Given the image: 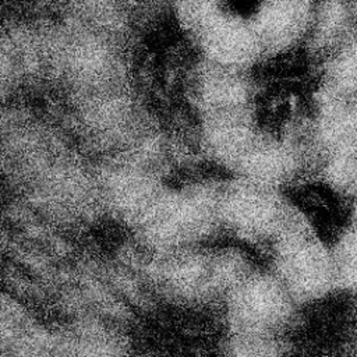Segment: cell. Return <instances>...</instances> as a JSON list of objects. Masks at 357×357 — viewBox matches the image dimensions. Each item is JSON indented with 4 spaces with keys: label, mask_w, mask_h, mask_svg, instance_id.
Masks as SVG:
<instances>
[{
    "label": "cell",
    "mask_w": 357,
    "mask_h": 357,
    "mask_svg": "<svg viewBox=\"0 0 357 357\" xmlns=\"http://www.w3.org/2000/svg\"><path fill=\"white\" fill-rule=\"evenodd\" d=\"M276 278L294 301H311L335 286L332 252L296 212L272 243Z\"/></svg>",
    "instance_id": "1"
},
{
    "label": "cell",
    "mask_w": 357,
    "mask_h": 357,
    "mask_svg": "<svg viewBox=\"0 0 357 357\" xmlns=\"http://www.w3.org/2000/svg\"><path fill=\"white\" fill-rule=\"evenodd\" d=\"M324 174L337 188L357 187V93L331 86L319 99L314 126Z\"/></svg>",
    "instance_id": "2"
},
{
    "label": "cell",
    "mask_w": 357,
    "mask_h": 357,
    "mask_svg": "<svg viewBox=\"0 0 357 357\" xmlns=\"http://www.w3.org/2000/svg\"><path fill=\"white\" fill-rule=\"evenodd\" d=\"M296 212L275 187L241 177L220 190V222L250 243H273Z\"/></svg>",
    "instance_id": "3"
},
{
    "label": "cell",
    "mask_w": 357,
    "mask_h": 357,
    "mask_svg": "<svg viewBox=\"0 0 357 357\" xmlns=\"http://www.w3.org/2000/svg\"><path fill=\"white\" fill-rule=\"evenodd\" d=\"M293 301L272 275L247 272L229 291V318L237 335L273 336L290 322Z\"/></svg>",
    "instance_id": "4"
},
{
    "label": "cell",
    "mask_w": 357,
    "mask_h": 357,
    "mask_svg": "<svg viewBox=\"0 0 357 357\" xmlns=\"http://www.w3.org/2000/svg\"><path fill=\"white\" fill-rule=\"evenodd\" d=\"M335 286L357 290V226L347 230L331 250Z\"/></svg>",
    "instance_id": "5"
},
{
    "label": "cell",
    "mask_w": 357,
    "mask_h": 357,
    "mask_svg": "<svg viewBox=\"0 0 357 357\" xmlns=\"http://www.w3.org/2000/svg\"><path fill=\"white\" fill-rule=\"evenodd\" d=\"M356 216H357V187H356Z\"/></svg>",
    "instance_id": "6"
}]
</instances>
